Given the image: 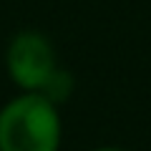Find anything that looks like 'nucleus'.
<instances>
[{"label":"nucleus","instance_id":"f03ea898","mask_svg":"<svg viewBox=\"0 0 151 151\" xmlns=\"http://www.w3.org/2000/svg\"><path fill=\"white\" fill-rule=\"evenodd\" d=\"M58 68L55 45L43 30L23 28L5 45V73L18 91H43Z\"/></svg>","mask_w":151,"mask_h":151},{"label":"nucleus","instance_id":"7ed1b4c3","mask_svg":"<svg viewBox=\"0 0 151 151\" xmlns=\"http://www.w3.org/2000/svg\"><path fill=\"white\" fill-rule=\"evenodd\" d=\"M40 93H43L45 98H50L55 106L68 103L70 96L76 93V78H73V73L58 65V68L53 70V76L48 78V83L43 86V91H40Z\"/></svg>","mask_w":151,"mask_h":151},{"label":"nucleus","instance_id":"f257e3e1","mask_svg":"<svg viewBox=\"0 0 151 151\" xmlns=\"http://www.w3.org/2000/svg\"><path fill=\"white\" fill-rule=\"evenodd\" d=\"M60 106L40 91H18L0 106V151H60Z\"/></svg>","mask_w":151,"mask_h":151},{"label":"nucleus","instance_id":"20e7f679","mask_svg":"<svg viewBox=\"0 0 151 151\" xmlns=\"http://www.w3.org/2000/svg\"><path fill=\"white\" fill-rule=\"evenodd\" d=\"M88 151H126V149H121V146H116V144H98V146H93V149H88Z\"/></svg>","mask_w":151,"mask_h":151}]
</instances>
